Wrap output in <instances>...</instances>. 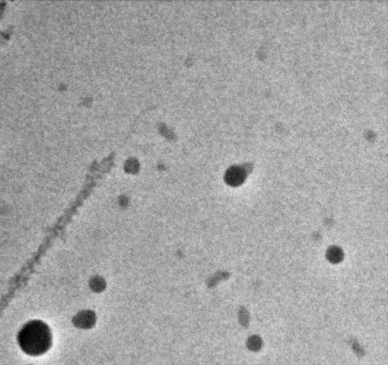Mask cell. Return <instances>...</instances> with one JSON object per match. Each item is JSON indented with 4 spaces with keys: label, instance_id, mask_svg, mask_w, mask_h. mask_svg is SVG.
Returning a JSON list of instances; mask_svg holds the SVG:
<instances>
[{
    "label": "cell",
    "instance_id": "6da1fadb",
    "mask_svg": "<svg viewBox=\"0 0 388 365\" xmlns=\"http://www.w3.org/2000/svg\"><path fill=\"white\" fill-rule=\"evenodd\" d=\"M48 333L41 323H32L23 330L21 344L24 349L30 353L43 351L48 345Z\"/></svg>",
    "mask_w": 388,
    "mask_h": 365
},
{
    "label": "cell",
    "instance_id": "7a4b0ae2",
    "mask_svg": "<svg viewBox=\"0 0 388 365\" xmlns=\"http://www.w3.org/2000/svg\"><path fill=\"white\" fill-rule=\"evenodd\" d=\"M244 179V172L240 167H232L226 175V181L230 184L237 185Z\"/></svg>",
    "mask_w": 388,
    "mask_h": 365
}]
</instances>
